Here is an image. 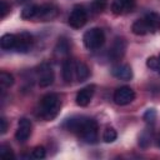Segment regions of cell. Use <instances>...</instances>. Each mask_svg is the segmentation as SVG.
<instances>
[{"label": "cell", "instance_id": "obj_1", "mask_svg": "<svg viewBox=\"0 0 160 160\" xmlns=\"http://www.w3.org/2000/svg\"><path fill=\"white\" fill-rule=\"evenodd\" d=\"M62 126L66 130L78 134L88 144H94L98 140V124L91 118L72 116L66 119Z\"/></svg>", "mask_w": 160, "mask_h": 160}, {"label": "cell", "instance_id": "obj_2", "mask_svg": "<svg viewBox=\"0 0 160 160\" xmlns=\"http://www.w3.org/2000/svg\"><path fill=\"white\" fill-rule=\"evenodd\" d=\"M61 108V99L58 94H46L41 98L39 109H38V115L44 119V120H52L58 114Z\"/></svg>", "mask_w": 160, "mask_h": 160}, {"label": "cell", "instance_id": "obj_3", "mask_svg": "<svg viewBox=\"0 0 160 160\" xmlns=\"http://www.w3.org/2000/svg\"><path fill=\"white\" fill-rule=\"evenodd\" d=\"M82 41L86 49L89 50H96L100 49L105 41L104 31L100 28H91L88 31H85L82 36Z\"/></svg>", "mask_w": 160, "mask_h": 160}, {"label": "cell", "instance_id": "obj_4", "mask_svg": "<svg viewBox=\"0 0 160 160\" xmlns=\"http://www.w3.org/2000/svg\"><path fill=\"white\" fill-rule=\"evenodd\" d=\"M69 25L74 29L82 28L88 21V12L82 5H75L69 15Z\"/></svg>", "mask_w": 160, "mask_h": 160}, {"label": "cell", "instance_id": "obj_5", "mask_svg": "<svg viewBox=\"0 0 160 160\" xmlns=\"http://www.w3.org/2000/svg\"><path fill=\"white\" fill-rule=\"evenodd\" d=\"M135 99V92L130 86H120L114 92V101L118 105H128Z\"/></svg>", "mask_w": 160, "mask_h": 160}, {"label": "cell", "instance_id": "obj_6", "mask_svg": "<svg viewBox=\"0 0 160 160\" xmlns=\"http://www.w3.org/2000/svg\"><path fill=\"white\" fill-rule=\"evenodd\" d=\"M32 44H34L32 35L26 31H22L16 35V44L14 50L18 52H28L32 48Z\"/></svg>", "mask_w": 160, "mask_h": 160}, {"label": "cell", "instance_id": "obj_7", "mask_svg": "<svg viewBox=\"0 0 160 160\" xmlns=\"http://www.w3.org/2000/svg\"><path fill=\"white\" fill-rule=\"evenodd\" d=\"M126 50V41L122 38H116L114 40V42L111 44L110 49H109V58L111 59V61H118L120 60Z\"/></svg>", "mask_w": 160, "mask_h": 160}, {"label": "cell", "instance_id": "obj_8", "mask_svg": "<svg viewBox=\"0 0 160 160\" xmlns=\"http://www.w3.org/2000/svg\"><path fill=\"white\" fill-rule=\"evenodd\" d=\"M31 135V122L26 118H21L18 124V129L15 132V139L19 142H25Z\"/></svg>", "mask_w": 160, "mask_h": 160}, {"label": "cell", "instance_id": "obj_9", "mask_svg": "<svg viewBox=\"0 0 160 160\" xmlns=\"http://www.w3.org/2000/svg\"><path fill=\"white\" fill-rule=\"evenodd\" d=\"M59 10L55 5L52 4H42V5H38V14H36V18L38 20H41V21H48V20H51L54 18H56Z\"/></svg>", "mask_w": 160, "mask_h": 160}, {"label": "cell", "instance_id": "obj_10", "mask_svg": "<svg viewBox=\"0 0 160 160\" xmlns=\"http://www.w3.org/2000/svg\"><path fill=\"white\" fill-rule=\"evenodd\" d=\"M135 8V0H112L111 2V11L115 15H124Z\"/></svg>", "mask_w": 160, "mask_h": 160}, {"label": "cell", "instance_id": "obj_11", "mask_svg": "<svg viewBox=\"0 0 160 160\" xmlns=\"http://www.w3.org/2000/svg\"><path fill=\"white\" fill-rule=\"evenodd\" d=\"M94 92H95V85H94V84L85 86L84 89H81V90L78 92L76 99H75V100H76V104H78L79 106H86V105L91 101Z\"/></svg>", "mask_w": 160, "mask_h": 160}, {"label": "cell", "instance_id": "obj_12", "mask_svg": "<svg viewBox=\"0 0 160 160\" xmlns=\"http://www.w3.org/2000/svg\"><path fill=\"white\" fill-rule=\"evenodd\" d=\"M112 76L120 80H130L132 78V70L128 64H119L111 69Z\"/></svg>", "mask_w": 160, "mask_h": 160}, {"label": "cell", "instance_id": "obj_13", "mask_svg": "<svg viewBox=\"0 0 160 160\" xmlns=\"http://www.w3.org/2000/svg\"><path fill=\"white\" fill-rule=\"evenodd\" d=\"M54 82V72L50 66L42 65L40 69V75H39V85L41 88L50 86Z\"/></svg>", "mask_w": 160, "mask_h": 160}, {"label": "cell", "instance_id": "obj_14", "mask_svg": "<svg viewBox=\"0 0 160 160\" xmlns=\"http://www.w3.org/2000/svg\"><path fill=\"white\" fill-rule=\"evenodd\" d=\"M75 78V61L71 59H66L62 64V79L65 82H71Z\"/></svg>", "mask_w": 160, "mask_h": 160}, {"label": "cell", "instance_id": "obj_15", "mask_svg": "<svg viewBox=\"0 0 160 160\" xmlns=\"http://www.w3.org/2000/svg\"><path fill=\"white\" fill-rule=\"evenodd\" d=\"M142 19L146 22L149 32H156L160 29V16L156 12H149Z\"/></svg>", "mask_w": 160, "mask_h": 160}, {"label": "cell", "instance_id": "obj_16", "mask_svg": "<svg viewBox=\"0 0 160 160\" xmlns=\"http://www.w3.org/2000/svg\"><path fill=\"white\" fill-rule=\"evenodd\" d=\"M90 75L89 68L82 61H75V78L78 81H85Z\"/></svg>", "mask_w": 160, "mask_h": 160}, {"label": "cell", "instance_id": "obj_17", "mask_svg": "<svg viewBox=\"0 0 160 160\" xmlns=\"http://www.w3.org/2000/svg\"><path fill=\"white\" fill-rule=\"evenodd\" d=\"M16 44V35L14 34H5L0 39V46L2 50H14Z\"/></svg>", "mask_w": 160, "mask_h": 160}, {"label": "cell", "instance_id": "obj_18", "mask_svg": "<svg viewBox=\"0 0 160 160\" xmlns=\"http://www.w3.org/2000/svg\"><path fill=\"white\" fill-rule=\"evenodd\" d=\"M131 30H132V32H134L135 35H145V34L149 32L148 26H146V22H145V20H144L142 18H141V19H138V20L132 24Z\"/></svg>", "mask_w": 160, "mask_h": 160}, {"label": "cell", "instance_id": "obj_19", "mask_svg": "<svg viewBox=\"0 0 160 160\" xmlns=\"http://www.w3.org/2000/svg\"><path fill=\"white\" fill-rule=\"evenodd\" d=\"M38 14V5H28L21 10V18L25 20L35 19Z\"/></svg>", "mask_w": 160, "mask_h": 160}, {"label": "cell", "instance_id": "obj_20", "mask_svg": "<svg viewBox=\"0 0 160 160\" xmlns=\"http://www.w3.org/2000/svg\"><path fill=\"white\" fill-rule=\"evenodd\" d=\"M70 50V45L68 42V40L65 39H59L56 46H55V52L60 54V55H68Z\"/></svg>", "mask_w": 160, "mask_h": 160}, {"label": "cell", "instance_id": "obj_21", "mask_svg": "<svg viewBox=\"0 0 160 160\" xmlns=\"http://www.w3.org/2000/svg\"><path fill=\"white\" fill-rule=\"evenodd\" d=\"M14 84V76L6 71H1L0 72V85L2 89L10 88Z\"/></svg>", "mask_w": 160, "mask_h": 160}, {"label": "cell", "instance_id": "obj_22", "mask_svg": "<svg viewBox=\"0 0 160 160\" xmlns=\"http://www.w3.org/2000/svg\"><path fill=\"white\" fill-rule=\"evenodd\" d=\"M116 138H118V134H116V130L114 128H106L104 130L102 139L105 142H112L116 140Z\"/></svg>", "mask_w": 160, "mask_h": 160}, {"label": "cell", "instance_id": "obj_23", "mask_svg": "<svg viewBox=\"0 0 160 160\" xmlns=\"http://www.w3.org/2000/svg\"><path fill=\"white\" fill-rule=\"evenodd\" d=\"M150 141H151V132H149V130L146 129L139 136V145L141 148H148L149 144H150Z\"/></svg>", "mask_w": 160, "mask_h": 160}, {"label": "cell", "instance_id": "obj_24", "mask_svg": "<svg viewBox=\"0 0 160 160\" xmlns=\"http://www.w3.org/2000/svg\"><path fill=\"white\" fill-rule=\"evenodd\" d=\"M146 66L149 69H151V70L159 71L160 70V59H159V56H150V58H148Z\"/></svg>", "mask_w": 160, "mask_h": 160}, {"label": "cell", "instance_id": "obj_25", "mask_svg": "<svg viewBox=\"0 0 160 160\" xmlns=\"http://www.w3.org/2000/svg\"><path fill=\"white\" fill-rule=\"evenodd\" d=\"M90 6L94 12H101L106 8V0H92Z\"/></svg>", "mask_w": 160, "mask_h": 160}, {"label": "cell", "instance_id": "obj_26", "mask_svg": "<svg viewBox=\"0 0 160 160\" xmlns=\"http://www.w3.org/2000/svg\"><path fill=\"white\" fill-rule=\"evenodd\" d=\"M0 156L4 158V159H9L10 160V159L14 158V152H12V150H11V148L9 145L2 144L0 146Z\"/></svg>", "mask_w": 160, "mask_h": 160}, {"label": "cell", "instance_id": "obj_27", "mask_svg": "<svg viewBox=\"0 0 160 160\" xmlns=\"http://www.w3.org/2000/svg\"><path fill=\"white\" fill-rule=\"evenodd\" d=\"M155 119H156V111H155V109H148V110L145 111V114H144V120H145V122L152 124V122L155 121Z\"/></svg>", "mask_w": 160, "mask_h": 160}, {"label": "cell", "instance_id": "obj_28", "mask_svg": "<svg viewBox=\"0 0 160 160\" xmlns=\"http://www.w3.org/2000/svg\"><path fill=\"white\" fill-rule=\"evenodd\" d=\"M31 155H32V158H35V159H44L45 155H46L44 146H36V148L32 150V154H31Z\"/></svg>", "mask_w": 160, "mask_h": 160}, {"label": "cell", "instance_id": "obj_29", "mask_svg": "<svg viewBox=\"0 0 160 160\" xmlns=\"http://www.w3.org/2000/svg\"><path fill=\"white\" fill-rule=\"evenodd\" d=\"M10 6L6 4V1H0V18H5V15L9 12Z\"/></svg>", "mask_w": 160, "mask_h": 160}, {"label": "cell", "instance_id": "obj_30", "mask_svg": "<svg viewBox=\"0 0 160 160\" xmlns=\"http://www.w3.org/2000/svg\"><path fill=\"white\" fill-rule=\"evenodd\" d=\"M8 130V121L5 118H1L0 119V132L1 134H5Z\"/></svg>", "mask_w": 160, "mask_h": 160}, {"label": "cell", "instance_id": "obj_31", "mask_svg": "<svg viewBox=\"0 0 160 160\" xmlns=\"http://www.w3.org/2000/svg\"><path fill=\"white\" fill-rule=\"evenodd\" d=\"M158 145L160 146V135H159V138H158Z\"/></svg>", "mask_w": 160, "mask_h": 160}, {"label": "cell", "instance_id": "obj_32", "mask_svg": "<svg viewBox=\"0 0 160 160\" xmlns=\"http://www.w3.org/2000/svg\"><path fill=\"white\" fill-rule=\"evenodd\" d=\"M18 1H19V2H26L28 0H18Z\"/></svg>", "mask_w": 160, "mask_h": 160}, {"label": "cell", "instance_id": "obj_33", "mask_svg": "<svg viewBox=\"0 0 160 160\" xmlns=\"http://www.w3.org/2000/svg\"><path fill=\"white\" fill-rule=\"evenodd\" d=\"M159 59H160V55H159ZM159 72H160V70H159Z\"/></svg>", "mask_w": 160, "mask_h": 160}]
</instances>
